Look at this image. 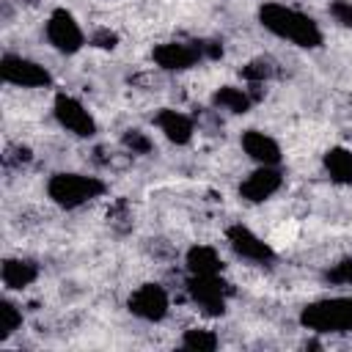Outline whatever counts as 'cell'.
<instances>
[{"mask_svg": "<svg viewBox=\"0 0 352 352\" xmlns=\"http://www.w3.org/2000/svg\"><path fill=\"white\" fill-rule=\"evenodd\" d=\"M0 77L6 85H14V88H50L52 85V74L44 63L22 52H11V50H6L0 58Z\"/></svg>", "mask_w": 352, "mask_h": 352, "instance_id": "obj_7", "label": "cell"}, {"mask_svg": "<svg viewBox=\"0 0 352 352\" xmlns=\"http://www.w3.org/2000/svg\"><path fill=\"white\" fill-rule=\"evenodd\" d=\"M107 192V184L102 176L80 173V170H58L47 179V198L66 212L82 209L85 204L102 198Z\"/></svg>", "mask_w": 352, "mask_h": 352, "instance_id": "obj_2", "label": "cell"}, {"mask_svg": "<svg viewBox=\"0 0 352 352\" xmlns=\"http://www.w3.org/2000/svg\"><path fill=\"white\" fill-rule=\"evenodd\" d=\"M38 264L33 258H25V256H8L3 258V267H0V280H3V289L6 292H25L28 286H33L38 280Z\"/></svg>", "mask_w": 352, "mask_h": 352, "instance_id": "obj_14", "label": "cell"}, {"mask_svg": "<svg viewBox=\"0 0 352 352\" xmlns=\"http://www.w3.org/2000/svg\"><path fill=\"white\" fill-rule=\"evenodd\" d=\"M239 146L253 165H280L283 160L280 143L264 129H245L239 135Z\"/></svg>", "mask_w": 352, "mask_h": 352, "instance_id": "obj_13", "label": "cell"}, {"mask_svg": "<svg viewBox=\"0 0 352 352\" xmlns=\"http://www.w3.org/2000/svg\"><path fill=\"white\" fill-rule=\"evenodd\" d=\"M226 245L242 261H250V264H272L275 261L272 245L264 242L253 228H248L242 223H231L226 228Z\"/></svg>", "mask_w": 352, "mask_h": 352, "instance_id": "obj_9", "label": "cell"}, {"mask_svg": "<svg viewBox=\"0 0 352 352\" xmlns=\"http://www.w3.org/2000/svg\"><path fill=\"white\" fill-rule=\"evenodd\" d=\"M283 187V170L280 165H256L242 182H239V198L248 204H264Z\"/></svg>", "mask_w": 352, "mask_h": 352, "instance_id": "obj_11", "label": "cell"}, {"mask_svg": "<svg viewBox=\"0 0 352 352\" xmlns=\"http://www.w3.org/2000/svg\"><path fill=\"white\" fill-rule=\"evenodd\" d=\"M184 292L204 316H223L231 297V286L220 275H187Z\"/></svg>", "mask_w": 352, "mask_h": 352, "instance_id": "obj_5", "label": "cell"}, {"mask_svg": "<svg viewBox=\"0 0 352 352\" xmlns=\"http://www.w3.org/2000/svg\"><path fill=\"white\" fill-rule=\"evenodd\" d=\"M151 60L157 69L179 74V72L195 69L204 60V55L198 50V41H162V44H154Z\"/></svg>", "mask_w": 352, "mask_h": 352, "instance_id": "obj_10", "label": "cell"}, {"mask_svg": "<svg viewBox=\"0 0 352 352\" xmlns=\"http://www.w3.org/2000/svg\"><path fill=\"white\" fill-rule=\"evenodd\" d=\"M223 256L214 245H190L184 253V270L187 275H220L223 272Z\"/></svg>", "mask_w": 352, "mask_h": 352, "instance_id": "obj_16", "label": "cell"}, {"mask_svg": "<svg viewBox=\"0 0 352 352\" xmlns=\"http://www.w3.org/2000/svg\"><path fill=\"white\" fill-rule=\"evenodd\" d=\"M256 104L253 94L248 85H220L212 94V107L217 113H228V116H245L250 113Z\"/></svg>", "mask_w": 352, "mask_h": 352, "instance_id": "obj_15", "label": "cell"}, {"mask_svg": "<svg viewBox=\"0 0 352 352\" xmlns=\"http://www.w3.org/2000/svg\"><path fill=\"white\" fill-rule=\"evenodd\" d=\"M126 311L146 324H160L170 314V292L157 280H146L129 292Z\"/></svg>", "mask_w": 352, "mask_h": 352, "instance_id": "obj_6", "label": "cell"}, {"mask_svg": "<svg viewBox=\"0 0 352 352\" xmlns=\"http://www.w3.org/2000/svg\"><path fill=\"white\" fill-rule=\"evenodd\" d=\"M30 160H33V154H30V148H28V146H16V148H8V151H6V157H3L6 168H11V165H28Z\"/></svg>", "mask_w": 352, "mask_h": 352, "instance_id": "obj_25", "label": "cell"}, {"mask_svg": "<svg viewBox=\"0 0 352 352\" xmlns=\"http://www.w3.org/2000/svg\"><path fill=\"white\" fill-rule=\"evenodd\" d=\"M179 344L190 352H214L220 346V336L212 327H187Z\"/></svg>", "mask_w": 352, "mask_h": 352, "instance_id": "obj_20", "label": "cell"}, {"mask_svg": "<svg viewBox=\"0 0 352 352\" xmlns=\"http://www.w3.org/2000/svg\"><path fill=\"white\" fill-rule=\"evenodd\" d=\"M300 324L311 333H352V294H336L308 302L300 311Z\"/></svg>", "mask_w": 352, "mask_h": 352, "instance_id": "obj_3", "label": "cell"}, {"mask_svg": "<svg viewBox=\"0 0 352 352\" xmlns=\"http://www.w3.org/2000/svg\"><path fill=\"white\" fill-rule=\"evenodd\" d=\"M44 38L60 55H77L88 44V33L82 30L80 19L69 8H63V6H58V8H52L47 14V19H44Z\"/></svg>", "mask_w": 352, "mask_h": 352, "instance_id": "obj_4", "label": "cell"}, {"mask_svg": "<svg viewBox=\"0 0 352 352\" xmlns=\"http://www.w3.org/2000/svg\"><path fill=\"white\" fill-rule=\"evenodd\" d=\"M327 14L333 16V22H336L338 28L352 30V0H330Z\"/></svg>", "mask_w": 352, "mask_h": 352, "instance_id": "obj_24", "label": "cell"}, {"mask_svg": "<svg viewBox=\"0 0 352 352\" xmlns=\"http://www.w3.org/2000/svg\"><path fill=\"white\" fill-rule=\"evenodd\" d=\"M258 25L270 36L289 41L300 50H319L324 44V33H322L319 22L314 16H308L305 11L286 6V3H264L258 8Z\"/></svg>", "mask_w": 352, "mask_h": 352, "instance_id": "obj_1", "label": "cell"}, {"mask_svg": "<svg viewBox=\"0 0 352 352\" xmlns=\"http://www.w3.org/2000/svg\"><path fill=\"white\" fill-rule=\"evenodd\" d=\"M121 148H124L126 154L146 157V154L154 151V138H151L146 129L132 126V129H124V132H121Z\"/></svg>", "mask_w": 352, "mask_h": 352, "instance_id": "obj_21", "label": "cell"}, {"mask_svg": "<svg viewBox=\"0 0 352 352\" xmlns=\"http://www.w3.org/2000/svg\"><path fill=\"white\" fill-rule=\"evenodd\" d=\"M322 280H324L327 286H336V289L352 286V256H344V258L333 261V264L322 272Z\"/></svg>", "mask_w": 352, "mask_h": 352, "instance_id": "obj_22", "label": "cell"}, {"mask_svg": "<svg viewBox=\"0 0 352 352\" xmlns=\"http://www.w3.org/2000/svg\"><path fill=\"white\" fill-rule=\"evenodd\" d=\"M322 168L327 179L338 187H352V148L346 146H330L322 154Z\"/></svg>", "mask_w": 352, "mask_h": 352, "instance_id": "obj_17", "label": "cell"}, {"mask_svg": "<svg viewBox=\"0 0 352 352\" xmlns=\"http://www.w3.org/2000/svg\"><path fill=\"white\" fill-rule=\"evenodd\" d=\"M88 44L96 47V50H116V47H118V33L110 30L107 25L94 28V30L88 33Z\"/></svg>", "mask_w": 352, "mask_h": 352, "instance_id": "obj_23", "label": "cell"}, {"mask_svg": "<svg viewBox=\"0 0 352 352\" xmlns=\"http://www.w3.org/2000/svg\"><path fill=\"white\" fill-rule=\"evenodd\" d=\"M22 322H25L22 305L11 297V292H6L0 297V341H8L14 333H19L22 330Z\"/></svg>", "mask_w": 352, "mask_h": 352, "instance_id": "obj_18", "label": "cell"}, {"mask_svg": "<svg viewBox=\"0 0 352 352\" xmlns=\"http://www.w3.org/2000/svg\"><path fill=\"white\" fill-rule=\"evenodd\" d=\"M52 118H55V124L63 132H69V135H74L80 140L94 138L96 129H99L94 113L74 94H66V91H58L55 94V99H52Z\"/></svg>", "mask_w": 352, "mask_h": 352, "instance_id": "obj_8", "label": "cell"}, {"mask_svg": "<svg viewBox=\"0 0 352 352\" xmlns=\"http://www.w3.org/2000/svg\"><path fill=\"white\" fill-rule=\"evenodd\" d=\"M278 74V63L267 55H258V58H250L242 69H239V77L245 85H267L270 80H275Z\"/></svg>", "mask_w": 352, "mask_h": 352, "instance_id": "obj_19", "label": "cell"}, {"mask_svg": "<svg viewBox=\"0 0 352 352\" xmlns=\"http://www.w3.org/2000/svg\"><path fill=\"white\" fill-rule=\"evenodd\" d=\"M154 126L173 146H190L195 138V118L176 107H160L154 113Z\"/></svg>", "mask_w": 352, "mask_h": 352, "instance_id": "obj_12", "label": "cell"}]
</instances>
